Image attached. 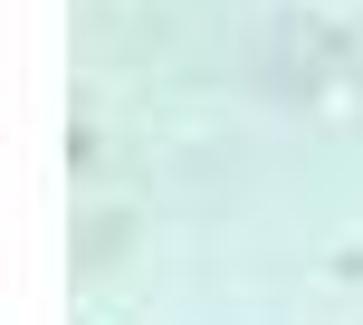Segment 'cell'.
I'll return each instance as SVG.
<instances>
[{"label": "cell", "mask_w": 363, "mask_h": 325, "mask_svg": "<svg viewBox=\"0 0 363 325\" xmlns=\"http://www.w3.org/2000/svg\"><path fill=\"white\" fill-rule=\"evenodd\" d=\"M268 77L296 96H325L335 77H354V38L335 19H277V48H268Z\"/></svg>", "instance_id": "6da1fadb"}]
</instances>
